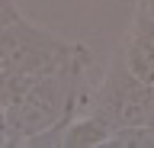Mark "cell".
Returning a JSON list of instances; mask_svg holds the SVG:
<instances>
[{
  "label": "cell",
  "mask_w": 154,
  "mask_h": 148,
  "mask_svg": "<svg viewBox=\"0 0 154 148\" xmlns=\"http://www.w3.org/2000/svg\"><path fill=\"white\" fill-rule=\"evenodd\" d=\"M3 71H7V68H3V52H0V74H3Z\"/></svg>",
  "instance_id": "30bf717a"
},
{
  "label": "cell",
  "mask_w": 154,
  "mask_h": 148,
  "mask_svg": "<svg viewBox=\"0 0 154 148\" xmlns=\"http://www.w3.org/2000/svg\"><path fill=\"white\" fill-rule=\"evenodd\" d=\"M109 135H112V129L106 126V119H100L93 109H87L64 126L61 148H96V145H106Z\"/></svg>",
  "instance_id": "277c9868"
},
{
  "label": "cell",
  "mask_w": 154,
  "mask_h": 148,
  "mask_svg": "<svg viewBox=\"0 0 154 148\" xmlns=\"http://www.w3.org/2000/svg\"><path fill=\"white\" fill-rule=\"evenodd\" d=\"M138 3H141V7H144V10H148V13H151V20H154V0H138Z\"/></svg>",
  "instance_id": "52a82bcc"
},
{
  "label": "cell",
  "mask_w": 154,
  "mask_h": 148,
  "mask_svg": "<svg viewBox=\"0 0 154 148\" xmlns=\"http://www.w3.org/2000/svg\"><path fill=\"white\" fill-rule=\"evenodd\" d=\"M23 13H19V7H16V0H0V29L3 26H10L13 20H19Z\"/></svg>",
  "instance_id": "8992f818"
},
{
  "label": "cell",
  "mask_w": 154,
  "mask_h": 148,
  "mask_svg": "<svg viewBox=\"0 0 154 148\" xmlns=\"http://www.w3.org/2000/svg\"><path fill=\"white\" fill-rule=\"evenodd\" d=\"M0 52H3V68L16 74H55L67 65L74 42L55 36L51 29L29 23L26 16L13 20L10 26L0 29Z\"/></svg>",
  "instance_id": "6da1fadb"
},
{
  "label": "cell",
  "mask_w": 154,
  "mask_h": 148,
  "mask_svg": "<svg viewBox=\"0 0 154 148\" xmlns=\"http://www.w3.org/2000/svg\"><path fill=\"white\" fill-rule=\"evenodd\" d=\"M148 126H151V132H154V109H151V119H148Z\"/></svg>",
  "instance_id": "9c48e42d"
},
{
  "label": "cell",
  "mask_w": 154,
  "mask_h": 148,
  "mask_svg": "<svg viewBox=\"0 0 154 148\" xmlns=\"http://www.w3.org/2000/svg\"><path fill=\"white\" fill-rule=\"evenodd\" d=\"M0 132H7V113H3V103H0Z\"/></svg>",
  "instance_id": "ba28073f"
},
{
  "label": "cell",
  "mask_w": 154,
  "mask_h": 148,
  "mask_svg": "<svg viewBox=\"0 0 154 148\" xmlns=\"http://www.w3.org/2000/svg\"><path fill=\"white\" fill-rule=\"evenodd\" d=\"M100 119H106L109 129H122V126H144L151 119L154 109V87L138 80L128 71L122 55H116L109 71L96 80L93 90V103H90Z\"/></svg>",
  "instance_id": "7a4b0ae2"
},
{
  "label": "cell",
  "mask_w": 154,
  "mask_h": 148,
  "mask_svg": "<svg viewBox=\"0 0 154 148\" xmlns=\"http://www.w3.org/2000/svg\"><path fill=\"white\" fill-rule=\"evenodd\" d=\"M122 58L138 80L154 87V20L141 3H135V20L128 36H125Z\"/></svg>",
  "instance_id": "3957f363"
},
{
  "label": "cell",
  "mask_w": 154,
  "mask_h": 148,
  "mask_svg": "<svg viewBox=\"0 0 154 148\" xmlns=\"http://www.w3.org/2000/svg\"><path fill=\"white\" fill-rule=\"evenodd\" d=\"M109 148H154V132L151 126H122V129H112V135L106 142Z\"/></svg>",
  "instance_id": "5b68a950"
}]
</instances>
